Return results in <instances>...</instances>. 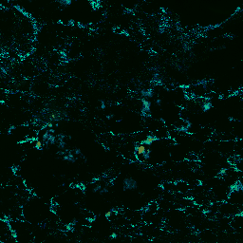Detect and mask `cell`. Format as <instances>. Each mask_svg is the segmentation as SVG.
Segmentation results:
<instances>
[{"mask_svg":"<svg viewBox=\"0 0 243 243\" xmlns=\"http://www.w3.org/2000/svg\"><path fill=\"white\" fill-rule=\"evenodd\" d=\"M72 150H73L74 155L77 156L78 158H80V157L84 158V156H83V153H82V150H81V148H79V147H74V148H72Z\"/></svg>","mask_w":243,"mask_h":243,"instance_id":"cell-8","label":"cell"},{"mask_svg":"<svg viewBox=\"0 0 243 243\" xmlns=\"http://www.w3.org/2000/svg\"><path fill=\"white\" fill-rule=\"evenodd\" d=\"M114 118H115V114H113V113H110V114L106 115V119L107 121H111V120H113Z\"/></svg>","mask_w":243,"mask_h":243,"instance_id":"cell-11","label":"cell"},{"mask_svg":"<svg viewBox=\"0 0 243 243\" xmlns=\"http://www.w3.org/2000/svg\"><path fill=\"white\" fill-rule=\"evenodd\" d=\"M154 104H155V106H158V107H161V104H162V99H161V98L159 97V98L155 99V101H154Z\"/></svg>","mask_w":243,"mask_h":243,"instance_id":"cell-10","label":"cell"},{"mask_svg":"<svg viewBox=\"0 0 243 243\" xmlns=\"http://www.w3.org/2000/svg\"><path fill=\"white\" fill-rule=\"evenodd\" d=\"M107 193H108V187L107 186H103L102 189L99 192V195L100 196H104V195H106Z\"/></svg>","mask_w":243,"mask_h":243,"instance_id":"cell-9","label":"cell"},{"mask_svg":"<svg viewBox=\"0 0 243 243\" xmlns=\"http://www.w3.org/2000/svg\"><path fill=\"white\" fill-rule=\"evenodd\" d=\"M140 96H141V99H153L155 96V90L153 88L142 89L140 91Z\"/></svg>","mask_w":243,"mask_h":243,"instance_id":"cell-3","label":"cell"},{"mask_svg":"<svg viewBox=\"0 0 243 243\" xmlns=\"http://www.w3.org/2000/svg\"><path fill=\"white\" fill-rule=\"evenodd\" d=\"M138 187L139 183L133 177H126L122 182V189L123 191H135Z\"/></svg>","mask_w":243,"mask_h":243,"instance_id":"cell-1","label":"cell"},{"mask_svg":"<svg viewBox=\"0 0 243 243\" xmlns=\"http://www.w3.org/2000/svg\"><path fill=\"white\" fill-rule=\"evenodd\" d=\"M57 3L59 5H61L63 8H67V7H68L69 5L72 4V1L71 0H61V1H58Z\"/></svg>","mask_w":243,"mask_h":243,"instance_id":"cell-7","label":"cell"},{"mask_svg":"<svg viewBox=\"0 0 243 243\" xmlns=\"http://www.w3.org/2000/svg\"><path fill=\"white\" fill-rule=\"evenodd\" d=\"M103 185L101 184V183H95V184L93 185V187L91 188V192L93 194H99L100 190L102 189Z\"/></svg>","mask_w":243,"mask_h":243,"instance_id":"cell-6","label":"cell"},{"mask_svg":"<svg viewBox=\"0 0 243 243\" xmlns=\"http://www.w3.org/2000/svg\"><path fill=\"white\" fill-rule=\"evenodd\" d=\"M174 184H175V191H178L179 193H185L189 190V184L186 182L179 181L175 182Z\"/></svg>","mask_w":243,"mask_h":243,"instance_id":"cell-2","label":"cell"},{"mask_svg":"<svg viewBox=\"0 0 243 243\" xmlns=\"http://www.w3.org/2000/svg\"><path fill=\"white\" fill-rule=\"evenodd\" d=\"M56 147L58 150H66L67 147V141H58L57 142V144H56Z\"/></svg>","mask_w":243,"mask_h":243,"instance_id":"cell-5","label":"cell"},{"mask_svg":"<svg viewBox=\"0 0 243 243\" xmlns=\"http://www.w3.org/2000/svg\"><path fill=\"white\" fill-rule=\"evenodd\" d=\"M117 237V234H112V236H111V238H116Z\"/></svg>","mask_w":243,"mask_h":243,"instance_id":"cell-12","label":"cell"},{"mask_svg":"<svg viewBox=\"0 0 243 243\" xmlns=\"http://www.w3.org/2000/svg\"><path fill=\"white\" fill-rule=\"evenodd\" d=\"M212 107H213V104H212L211 100L208 99V98H205L203 103L201 104V106H200L201 111L204 112V113H207V112H209L211 110Z\"/></svg>","mask_w":243,"mask_h":243,"instance_id":"cell-4","label":"cell"}]
</instances>
